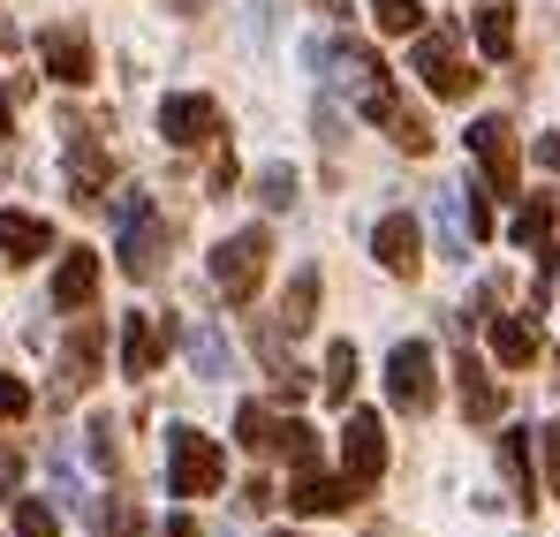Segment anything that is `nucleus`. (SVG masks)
<instances>
[{
  "label": "nucleus",
  "mask_w": 560,
  "mask_h": 537,
  "mask_svg": "<svg viewBox=\"0 0 560 537\" xmlns=\"http://www.w3.org/2000/svg\"><path fill=\"white\" fill-rule=\"evenodd\" d=\"M160 137L167 144H220V106L205 98V91H175L167 106H160Z\"/></svg>",
  "instance_id": "obj_8"
},
{
  "label": "nucleus",
  "mask_w": 560,
  "mask_h": 537,
  "mask_svg": "<svg viewBox=\"0 0 560 537\" xmlns=\"http://www.w3.org/2000/svg\"><path fill=\"white\" fill-rule=\"evenodd\" d=\"M538 167H546V175H560V129H546V137H538Z\"/></svg>",
  "instance_id": "obj_38"
},
{
  "label": "nucleus",
  "mask_w": 560,
  "mask_h": 537,
  "mask_svg": "<svg viewBox=\"0 0 560 537\" xmlns=\"http://www.w3.org/2000/svg\"><path fill=\"white\" fill-rule=\"evenodd\" d=\"M220 477H228V454L212 447L205 432H175L167 440V492H183V500H205V492H220Z\"/></svg>",
  "instance_id": "obj_5"
},
{
  "label": "nucleus",
  "mask_w": 560,
  "mask_h": 537,
  "mask_svg": "<svg viewBox=\"0 0 560 537\" xmlns=\"http://www.w3.org/2000/svg\"><path fill=\"white\" fill-rule=\"evenodd\" d=\"M303 61H311L326 84L341 91V98H357L364 114H378V106L394 98V84H386V61H378L364 38H311V46H303Z\"/></svg>",
  "instance_id": "obj_1"
},
{
  "label": "nucleus",
  "mask_w": 560,
  "mask_h": 537,
  "mask_svg": "<svg viewBox=\"0 0 560 537\" xmlns=\"http://www.w3.org/2000/svg\"><path fill=\"white\" fill-rule=\"evenodd\" d=\"M538 349H546V341H538V326H530V318H500V311H492V357L508 363V371H530Z\"/></svg>",
  "instance_id": "obj_21"
},
{
  "label": "nucleus",
  "mask_w": 560,
  "mask_h": 537,
  "mask_svg": "<svg viewBox=\"0 0 560 537\" xmlns=\"http://www.w3.org/2000/svg\"><path fill=\"white\" fill-rule=\"evenodd\" d=\"M463 205H469V235H492V182L485 175L463 182Z\"/></svg>",
  "instance_id": "obj_35"
},
{
  "label": "nucleus",
  "mask_w": 560,
  "mask_h": 537,
  "mask_svg": "<svg viewBox=\"0 0 560 537\" xmlns=\"http://www.w3.org/2000/svg\"><path fill=\"white\" fill-rule=\"evenodd\" d=\"M98 349H106V334H98V318H77V334H69V349H61V394H84L98 378Z\"/></svg>",
  "instance_id": "obj_17"
},
{
  "label": "nucleus",
  "mask_w": 560,
  "mask_h": 537,
  "mask_svg": "<svg viewBox=\"0 0 560 537\" xmlns=\"http://www.w3.org/2000/svg\"><path fill=\"white\" fill-rule=\"evenodd\" d=\"M432 243H440V258H447V266H463L469 243H477V235H469V220H455V189H440V197H432Z\"/></svg>",
  "instance_id": "obj_23"
},
{
  "label": "nucleus",
  "mask_w": 560,
  "mask_h": 537,
  "mask_svg": "<svg viewBox=\"0 0 560 537\" xmlns=\"http://www.w3.org/2000/svg\"><path fill=\"white\" fill-rule=\"evenodd\" d=\"M273 409H266V401H243V409H235V440H243V447L250 454H273Z\"/></svg>",
  "instance_id": "obj_27"
},
{
  "label": "nucleus",
  "mask_w": 560,
  "mask_h": 537,
  "mask_svg": "<svg viewBox=\"0 0 560 537\" xmlns=\"http://www.w3.org/2000/svg\"><path fill=\"white\" fill-rule=\"evenodd\" d=\"M500 469H508V500L530 515V507H538V477H530V432H523V424L500 432Z\"/></svg>",
  "instance_id": "obj_18"
},
{
  "label": "nucleus",
  "mask_w": 560,
  "mask_h": 537,
  "mask_svg": "<svg viewBox=\"0 0 560 537\" xmlns=\"http://www.w3.org/2000/svg\"><path fill=\"white\" fill-rule=\"evenodd\" d=\"M455 386H463V417H469V424H492V417H500L492 371H485L477 357H455Z\"/></svg>",
  "instance_id": "obj_22"
},
{
  "label": "nucleus",
  "mask_w": 560,
  "mask_h": 537,
  "mask_svg": "<svg viewBox=\"0 0 560 537\" xmlns=\"http://www.w3.org/2000/svg\"><path fill=\"white\" fill-rule=\"evenodd\" d=\"M167 537H197V515H189V507H183V515L167 523Z\"/></svg>",
  "instance_id": "obj_39"
},
{
  "label": "nucleus",
  "mask_w": 560,
  "mask_h": 537,
  "mask_svg": "<svg viewBox=\"0 0 560 537\" xmlns=\"http://www.w3.org/2000/svg\"><path fill=\"white\" fill-rule=\"evenodd\" d=\"M311 311H318V266H295V280H288V295H280L273 341H295V334L311 326Z\"/></svg>",
  "instance_id": "obj_19"
},
{
  "label": "nucleus",
  "mask_w": 560,
  "mask_h": 537,
  "mask_svg": "<svg viewBox=\"0 0 560 537\" xmlns=\"http://www.w3.org/2000/svg\"><path fill=\"white\" fill-rule=\"evenodd\" d=\"M98 537H144V507H137V492H114V500L98 507Z\"/></svg>",
  "instance_id": "obj_28"
},
{
  "label": "nucleus",
  "mask_w": 560,
  "mask_h": 537,
  "mask_svg": "<svg viewBox=\"0 0 560 537\" xmlns=\"http://www.w3.org/2000/svg\"><path fill=\"white\" fill-rule=\"evenodd\" d=\"M92 295H98V258L92 250H69L61 272H54V303L61 311H92Z\"/></svg>",
  "instance_id": "obj_20"
},
{
  "label": "nucleus",
  "mask_w": 560,
  "mask_h": 537,
  "mask_svg": "<svg viewBox=\"0 0 560 537\" xmlns=\"http://www.w3.org/2000/svg\"><path fill=\"white\" fill-rule=\"evenodd\" d=\"M183 357H189V371H197L205 386H220V378L235 371V357H228V334H220L212 318H197V326H183Z\"/></svg>",
  "instance_id": "obj_16"
},
{
  "label": "nucleus",
  "mask_w": 560,
  "mask_h": 537,
  "mask_svg": "<svg viewBox=\"0 0 560 537\" xmlns=\"http://www.w3.org/2000/svg\"><path fill=\"white\" fill-rule=\"evenodd\" d=\"M258 197H266V212H288V205H295V167H266V175H258Z\"/></svg>",
  "instance_id": "obj_32"
},
{
  "label": "nucleus",
  "mask_w": 560,
  "mask_h": 537,
  "mask_svg": "<svg viewBox=\"0 0 560 537\" xmlns=\"http://www.w3.org/2000/svg\"><path fill=\"white\" fill-rule=\"evenodd\" d=\"M372 258L394 272V280H417V266H424V235H417L409 212H386V220L372 227Z\"/></svg>",
  "instance_id": "obj_10"
},
{
  "label": "nucleus",
  "mask_w": 560,
  "mask_h": 537,
  "mask_svg": "<svg viewBox=\"0 0 560 537\" xmlns=\"http://www.w3.org/2000/svg\"><path fill=\"white\" fill-rule=\"evenodd\" d=\"M273 454H288L295 469H311V462H318V440H311V424H295V417H280V424H273Z\"/></svg>",
  "instance_id": "obj_29"
},
{
  "label": "nucleus",
  "mask_w": 560,
  "mask_h": 537,
  "mask_svg": "<svg viewBox=\"0 0 560 537\" xmlns=\"http://www.w3.org/2000/svg\"><path fill=\"white\" fill-rule=\"evenodd\" d=\"M266 258H273V235L266 227H243L212 250V288L228 303H258V280H266Z\"/></svg>",
  "instance_id": "obj_3"
},
{
  "label": "nucleus",
  "mask_w": 560,
  "mask_h": 537,
  "mask_svg": "<svg viewBox=\"0 0 560 537\" xmlns=\"http://www.w3.org/2000/svg\"><path fill=\"white\" fill-rule=\"evenodd\" d=\"M61 129H69V197L98 205V197H106V175H114V152L98 144V137L84 129V121H77V114H69Z\"/></svg>",
  "instance_id": "obj_7"
},
{
  "label": "nucleus",
  "mask_w": 560,
  "mask_h": 537,
  "mask_svg": "<svg viewBox=\"0 0 560 537\" xmlns=\"http://www.w3.org/2000/svg\"><path fill=\"white\" fill-rule=\"evenodd\" d=\"M121 272L129 280H160L167 272V220L152 212V197H121Z\"/></svg>",
  "instance_id": "obj_2"
},
{
  "label": "nucleus",
  "mask_w": 560,
  "mask_h": 537,
  "mask_svg": "<svg viewBox=\"0 0 560 537\" xmlns=\"http://www.w3.org/2000/svg\"><path fill=\"white\" fill-rule=\"evenodd\" d=\"M477 46H485L492 61L515 46V8H508V0H485V8H477Z\"/></svg>",
  "instance_id": "obj_26"
},
{
  "label": "nucleus",
  "mask_w": 560,
  "mask_h": 537,
  "mask_svg": "<svg viewBox=\"0 0 560 537\" xmlns=\"http://www.w3.org/2000/svg\"><path fill=\"white\" fill-rule=\"evenodd\" d=\"M553 220H560V189H538V197H530V205L515 212V243H523V250H546Z\"/></svg>",
  "instance_id": "obj_24"
},
{
  "label": "nucleus",
  "mask_w": 560,
  "mask_h": 537,
  "mask_svg": "<svg viewBox=\"0 0 560 537\" xmlns=\"http://www.w3.org/2000/svg\"><path fill=\"white\" fill-rule=\"evenodd\" d=\"M54 250V227L38 212H0V266H31Z\"/></svg>",
  "instance_id": "obj_15"
},
{
  "label": "nucleus",
  "mask_w": 560,
  "mask_h": 537,
  "mask_svg": "<svg viewBox=\"0 0 560 537\" xmlns=\"http://www.w3.org/2000/svg\"><path fill=\"white\" fill-rule=\"evenodd\" d=\"M23 409H31V394H23V386H15V378H0V424H15V417H23Z\"/></svg>",
  "instance_id": "obj_36"
},
{
  "label": "nucleus",
  "mask_w": 560,
  "mask_h": 537,
  "mask_svg": "<svg viewBox=\"0 0 560 537\" xmlns=\"http://www.w3.org/2000/svg\"><path fill=\"white\" fill-rule=\"evenodd\" d=\"M280 537H288V530H280Z\"/></svg>",
  "instance_id": "obj_40"
},
{
  "label": "nucleus",
  "mask_w": 560,
  "mask_h": 537,
  "mask_svg": "<svg viewBox=\"0 0 560 537\" xmlns=\"http://www.w3.org/2000/svg\"><path fill=\"white\" fill-rule=\"evenodd\" d=\"M349 394H357V349L334 341L326 349V401H349Z\"/></svg>",
  "instance_id": "obj_30"
},
{
  "label": "nucleus",
  "mask_w": 560,
  "mask_h": 537,
  "mask_svg": "<svg viewBox=\"0 0 560 537\" xmlns=\"http://www.w3.org/2000/svg\"><path fill=\"white\" fill-rule=\"evenodd\" d=\"M15 537H61L54 507H46V500H15Z\"/></svg>",
  "instance_id": "obj_33"
},
{
  "label": "nucleus",
  "mask_w": 560,
  "mask_h": 537,
  "mask_svg": "<svg viewBox=\"0 0 560 537\" xmlns=\"http://www.w3.org/2000/svg\"><path fill=\"white\" fill-rule=\"evenodd\" d=\"M114 432H121L114 417H92V424H84V454H92L98 469H114V462H121V440H114Z\"/></svg>",
  "instance_id": "obj_31"
},
{
  "label": "nucleus",
  "mask_w": 560,
  "mask_h": 537,
  "mask_svg": "<svg viewBox=\"0 0 560 537\" xmlns=\"http://www.w3.org/2000/svg\"><path fill=\"white\" fill-rule=\"evenodd\" d=\"M167 341H183V326H175V318H144V311H129V326H121V371H129V378L160 371Z\"/></svg>",
  "instance_id": "obj_9"
},
{
  "label": "nucleus",
  "mask_w": 560,
  "mask_h": 537,
  "mask_svg": "<svg viewBox=\"0 0 560 537\" xmlns=\"http://www.w3.org/2000/svg\"><path fill=\"white\" fill-rule=\"evenodd\" d=\"M372 121H386V137L401 144V152H432V129H424V114L417 106H401V98H386Z\"/></svg>",
  "instance_id": "obj_25"
},
{
  "label": "nucleus",
  "mask_w": 560,
  "mask_h": 537,
  "mask_svg": "<svg viewBox=\"0 0 560 537\" xmlns=\"http://www.w3.org/2000/svg\"><path fill=\"white\" fill-rule=\"evenodd\" d=\"M38 61H46V77H54V84H92V38H84V31H69V23L38 31Z\"/></svg>",
  "instance_id": "obj_12"
},
{
  "label": "nucleus",
  "mask_w": 560,
  "mask_h": 537,
  "mask_svg": "<svg viewBox=\"0 0 560 537\" xmlns=\"http://www.w3.org/2000/svg\"><path fill=\"white\" fill-rule=\"evenodd\" d=\"M372 15H378V31H424V8L417 0H372Z\"/></svg>",
  "instance_id": "obj_34"
},
{
  "label": "nucleus",
  "mask_w": 560,
  "mask_h": 537,
  "mask_svg": "<svg viewBox=\"0 0 560 537\" xmlns=\"http://www.w3.org/2000/svg\"><path fill=\"white\" fill-rule=\"evenodd\" d=\"M538 447H546V485L560 492V424H546V432H538Z\"/></svg>",
  "instance_id": "obj_37"
},
{
  "label": "nucleus",
  "mask_w": 560,
  "mask_h": 537,
  "mask_svg": "<svg viewBox=\"0 0 560 537\" xmlns=\"http://www.w3.org/2000/svg\"><path fill=\"white\" fill-rule=\"evenodd\" d=\"M417 77H424V91L432 98H469L477 91V69H469L463 38L440 23V31H417Z\"/></svg>",
  "instance_id": "obj_4"
},
{
  "label": "nucleus",
  "mask_w": 560,
  "mask_h": 537,
  "mask_svg": "<svg viewBox=\"0 0 560 537\" xmlns=\"http://www.w3.org/2000/svg\"><path fill=\"white\" fill-rule=\"evenodd\" d=\"M386 401H394L401 417H424V409L440 401V371H432V349H424V341H401V349L386 357Z\"/></svg>",
  "instance_id": "obj_6"
},
{
  "label": "nucleus",
  "mask_w": 560,
  "mask_h": 537,
  "mask_svg": "<svg viewBox=\"0 0 560 537\" xmlns=\"http://www.w3.org/2000/svg\"><path fill=\"white\" fill-rule=\"evenodd\" d=\"M469 152H477V167H485V182L508 197L515 189V129L500 121V114H485L477 129H469Z\"/></svg>",
  "instance_id": "obj_13"
},
{
  "label": "nucleus",
  "mask_w": 560,
  "mask_h": 537,
  "mask_svg": "<svg viewBox=\"0 0 560 537\" xmlns=\"http://www.w3.org/2000/svg\"><path fill=\"white\" fill-rule=\"evenodd\" d=\"M341 447H349V469H341V477H349L357 492H372V485H378V469H386V432H378V417H372V409H357V417H349Z\"/></svg>",
  "instance_id": "obj_11"
},
{
  "label": "nucleus",
  "mask_w": 560,
  "mask_h": 537,
  "mask_svg": "<svg viewBox=\"0 0 560 537\" xmlns=\"http://www.w3.org/2000/svg\"><path fill=\"white\" fill-rule=\"evenodd\" d=\"M288 507H295V515H341V507H357V485H349V477H326V469L311 462V469L295 477Z\"/></svg>",
  "instance_id": "obj_14"
}]
</instances>
